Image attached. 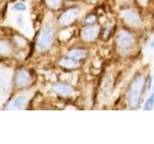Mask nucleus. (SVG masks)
Masks as SVG:
<instances>
[{
	"instance_id": "obj_1",
	"label": "nucleus",
	"mask_w": 154,
	"mask_h": 144,
	"mask_svg": "<svg viewBox=\"0 0 154 144\" xmlns=\"http://www.w3.org/2000/svg\"><path fill=\"white\" fill-rule=\"evenodd\" d=\"M144 88H146V79L143 75H137L132 81L127 92V103L130 109H136L139 107Z\"/></svg>"
},
{
	"instance_id": "obj_2",
	"label": "nucleus",
	"mask_w": 154,
	"mask_h": 144,
	"mask_svg": "<svg viewBox=\"0 0 154 144\" xmlns=\"http://www.w3.org/2000/svg\"><path fill=\"white\" fill-rule=\"evenodd\" d=\"M135 45V38L133 35L127 30L122 29L117 35V47L119 53L126 55L131 52Z\"/></svg>"
},
{
	"instance_id": "obj_3",
	"label": "nucleus",
	"mask_w": 154,
	"mask_h": 144,
	"mask_svg": "<svg viewBox=\"0 0 154 144\" xmlns=\"http://www.w3.org/2000/svg\"><path fill=\"white\" fill-rule=\"evenodd\" d=\"M53 38H54V30L50 25H45L42 29L38 36L37 42L38 48L42 51L47 50L52 45Z\"/></svg>"
},
{
	"instance_id": "obj_4",
	"label": "nucleus",
	"mask_w": 154,
	"mask_h": 144,
	"mask_svg": "<svg viewBox=\"0 0 154 144\" xmlns=\"http://www.w3.org/2000/svg\"><path fill=\"white\" fill-rule=\"evenodd\" d=\"M122 18L123 19V21L128 24L129 26H134L137 27L140 26L142 23V17L136 10L134 9H125L122 10L120 13Z\"/></svg>"
},
{
	"instance_id": "obj_5",
	"label": "nucleus",
	"mask_w": 154,
	"mask_h": 144,
	"mask_svg": "<svg viewBox=\"0 0 154 144\" xmlns=\"http://www.w3.org/2000/svg\"><path fill=\"white\" fill-rule=\"evenodd\" d=\"M52 91L58 95L65 96V97L74 94V89L70 85H67L66 83H61V82L55 83L52 86Z\"/></svg>"
},
{
	"instance_id": "obj_6",
	"label": "nucleus",
	"mask_w": 154,
	"mask_h": 144,
	"mask_svg": "<svg viewBox=\"0 0 154 144\" xmlns=\"http://www.w3.org/2000/svg\"><path fill=\"white\" fill-rule=\"evenodd\" d=\"M79 16V10L78 9H69L67 11L63 13L59 17V23L62 26L69 25L71 22H73L77 16Z\"/></svg>"
},
{
	"instance_id": "obj_7",
	"label": "nucleus",
	"mask_w": 154,
	"mask_h": 144,
	"mask_svg": "<svg viewBox=\"0 0 154 144\" xmlns=\"http://www.w3.org/2000/svg\"><path fill=\"white\" fill-rule=\"evenodd\" d=\"M99 33V27L96 25H87L81 32L82 38L85 41H91L97 37Z\"/></svg>"
},
{
	"instance_id": "obj_8",
	"label": "nucleus",
	"mask_w": 154,
	"mask_h": 144,
	"mask_svg": "<svg viewBox=\"0 0 154 144\" xmlns=\"http://www.w3.org/2000/svg\"><path fill=\"white\" fill-rule=\"evenodd\" d=\"M31 81V77L29 72L25 69H20L17 71V73L16 75V85L18 88H23L26 86Z\"/></svg>"
},
{
	"instance_id": "obj_9",
	"label": "nucleus",
	"mask_w": 154,
	"mask_h": 144,
	"mask_svg": "<svg viewBox=\"0 0 154 144\" xmlns=\"http://www.w3.org/2000/svg\"><path fill=\"white\" fill-rule=\"evenodd\" d=\"M27 103V97L26 96H17V97L14 98L10 105L8 106V109H16V110H21L25 107V105Z\"/></svg>"
},
{
	"instance_id": "obj_10",
	"label": "nucleus",
	"mask_w": 154,
	"mask_h": 144,
	"mask_svg": "<svg viewBox=\"0 0 154 144\" xmlns=\"http://www.w3.org/2000/svg\"><path fill=\"white\" fill-rule=\"evenodd\" d=\"M60 65L65 67V68H69V69H72V68H76L78 66V61L75 60V59H72L70 57H67V58H64L60 61Z\"/></svg>"
},
{
	"instance_id": "obj_11",
	"label": "nucleus",
	"mask_w": 154,
	"mask_h": 144,
	"mask_svg": "<svg viewBox=\"0 0 154 144\" xmlns=\"http://www.w3.org/2000/svg\"><path fill=\"white\" fill-rule=\"evenodd\" d=\"M86 56H87V51H85L83 49H79V48L72 49L67 53V57H70L72 59H75L77 61L84 59Z\"/></svg>"
},
{
	"instance_id": "obj_12",
	"label": "nucleus",
	"mask_w": 154,
	"mask_h": 144,
	"mask_svg": "<svg viewBox=\"0 0 154 144\" xmlns=\"http://www.w3.org/2000/svg\"><path fill=\"white\" fill-rule=\"evenodd\" d=\"M153 107H154V92L151 93L150 95L148 96L146 102V104H144V106H143V110H150L153 109Z\"/></svg>"
},
{
	"instance_id": "obj_13",
	"label": "nucleus",
	"mask_w": 154,
	"mask_h": 144,
	"mask_svg": "<svg viewBox=\"0 0 154 144\" xmlns=\"http://www.w3.org/2000/svg\"><path fill=\"white\" fill-rule=\"evenodd\" d=\"M112 89V84L110 83V81L107 80L105 81V83L103 84V86H102V91H103V96L104 95H111V90Z\"/></svg>"
},
{
	"instance_id": "obj_14",
	"label": "nucleus",
	"mask_w": 154,
	"mask_h": 144,
	"mask_svg": "<svg viewBox=\"0 0 154 144\" xmlns=\"http://www.w3.org/2000/svg\"><path fill=\"white\" fill-rule=\"evenodd\" d=\"M96 21V16H94V14H90V16H88L87 17L84 18V23L85 25H94V24L95 23Z\"/></svg>"
},
{
	"instance_id": "obj_15",
	"label": "nucleus",
	"mask_w": 154,
	"mask_h": 144,
	"mask_svg": "<svg viewBox=\"0 0 154 144\" xmlns=\"http://www.w3.org/2000/svg\"><path fill=\"white\" fill-rule=\"evenodd\" d=\"M45 1L51 9H57L61 5L62 0H45Z\"/></svg>"
},
{
	"instance_id": "obj_16",
	"label": "nucleus",
	"mask_w": 154,
	"mask_h": 144,
	"mask_svg": "<svg viewBox=\"0 0 154 144\" xmlns=\"http://www.w3.org/2000/svg\"><path fill=\"white\" fill-rule=\"evenodd\" d=\"M9 51H10V46L8 45V43L4 41H0V53L7 54Z\"/></svg>"
},
{
	"instance_id": "obj_17",
	"label": "nucleus",
	"mask_w": 154,
	"mask_h": 144,
	"mask_svg": "<svg viewBox=\"0 0 154 144\" xmlns=\"http://www.w3.org/2000/svg\"><path fill=\"white\" fill-rule=\"evenodd\" d=\"M14 9L17 10V11H19V12H22V11H25L26 10V5L23 4L21 2H17L14 5Z\"/></svg>"
},
{
	"instance_id": "obj_18",
	"label": "nucleus",
	"mask_w": 154,
	"mask_h": 144,
	"mask_svg": "<svg viewBox=\"0 0 154 144\" xmlns=\"http://www.w3.org/2000/svg\"><path fill=\"white\" fill-rule=\"evenodd\" d=\"M148 80H147V84L146 85V88H147V89H150L151 88V84H152V79L149 77V78H147Z\"/></svg>"
},
{
	"instance_id": "obj_19",
	"label": "nucleus",
	"mask_w": 154,
	"mask_h": 144,
	"mask_svg": "<svg viewBox=\"0 0 154 144\" xmlns=\"http://www.w3.org/2000/svg\"><path fill=\"white\" fill-rule=\"evenodd\" d=\"M138 1H139L140 3H142V4H146L147 0H138Z\"/></svg>"
},
{
	"instance_id": "obj_20",
	"label": "nucleus",
	"mask_w": 154,
	"mask_h": 144,
	"mask_svg": "<svg viewBox=\"0 0 154 144\" xmlns=\"http://www.w3.org/2000/svg\"><path fill=\"white\" fill-rule=\"evenodd\" d=\"M151 47L153 48V50H154V40H153L152 42H151Z\"/></svg>"
},
{
	"instance_id": "obj_21",
	"label": "nucleus",
	"mask_w": 154,
	"mask_h": 144,
	"mask_svg": "<svg viewBox=\"0 0 154 144\" xmlns=\"http://www.w3.org/2000/svg\"><path fill=\"white\" fill-rule=\"evenodd\" d=\"M120 1H122V2H129L130 0H120Z\"/></svg>"
}]
</instances>
